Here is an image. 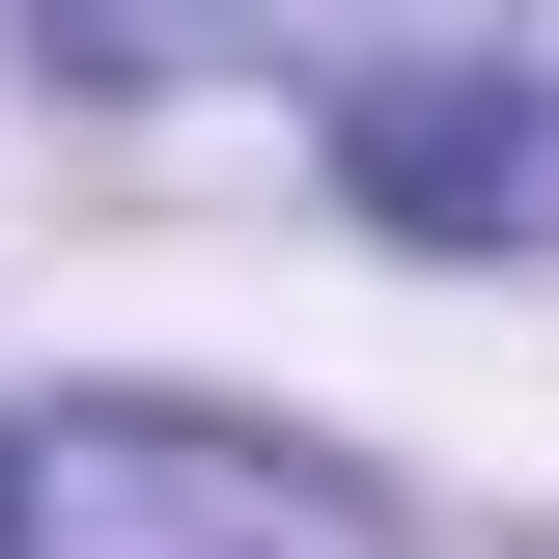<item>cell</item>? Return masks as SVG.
<instances>
[{"instance_id":"6da1fadb","label":"cell","mask_w":559,"mask_h":559,"mask_svg":"<svg viewBox=\"0 0 559 559\" xmlns=\"http://www.w3.org/2000/svg\"><path fill=\"white\" fill-rule=\"evenodd\" d=\"M0 559H392V503L252 448V419L57 392V419H0Z\"/></svg>"},{"instance_id":"7a4b0ae2","label":"cell","mask_w":559,"mask_h":559,"mask_svg":"<svg viewBox=\"0 0 559 559\" xmlns=\"http://www.w3.org/2000/svg\"><path fill=\"white\" fill-rule=\"evenodd\" d=\"M336 197L419 224V252H503V224L559 197V84H532V57H392V84H336Z\"/></svg>"}]
</instances>
